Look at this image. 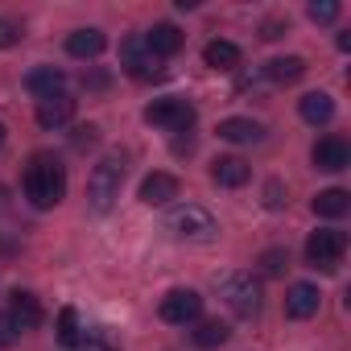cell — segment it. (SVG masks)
Segmentation results:
<instances>
[{
    "label": "cell",
    "instance_id": "obj_1",
    "mask_svg": "<svg viewBox=\"0 0 351 351\" xmlns=\"http://www.w3.org/2000/svg\"><path fill=\"white\" fill-rule=\"evenodd\" d=\"M21 186H25V199H29L38 211H50V207H58L62 195H66V169H62L58 157H50V153H34L29 165H25Z\"/></svg>",
    "mask_w": 351,
    "mask_h": 351
},
{
    "label": "cell",
    "instance_id": "obj_2",
    "mask_svg": "<svg viewBox=\"0 0 351 351\" xmlns=\"http://www.w3.org/2000/svg\"><path fill=\"white\" fill-rule=\"evenodd\" d=\"M120 186H124V157L120 153H108L87 178V203L91 211H112V203L120 199Z\"/></svg>",
    "mask_w": 351,
    "mask_h": 351
},
{
    "label": "cell",
    "instance_id": "obj_3",
    "mask_svg": "<svg viewBox=\"0 0 351 351\" xmlns=\"http://www.w3.org/2000/svg\"><path fill=\"white\" fill-rule=\"evenodd\" d=\"M165 232L178 236V240H211L219 228H215V215L199 203H178L169 215H165Z\"/></svg>",
    "mask_w": 351,
    "mask_h": 351
},
{
    "label": "cell",
    "instance_id": "obj_4",
    "mask_svg": "<svg viewBox=\"0 0 351 351\" xmlns=\"http://www.w3.org/2000/svg\"><path fill=\"white\" fill-rule=\"evenodd\" d=\"M215 289H219V298L232 306V314H240V318L261 314V285L252 281V273H223V277L215 281Z\"/></svg>",
    "mask_w": 351,
    "mask_h": 351
},
{
    "label": "cell",
    "instance_id": "obj_5",
    "mask_svg": "<svg viewBox=\"0 0 351 351\" xmlns=\"http://www.w3.org/2000/svg\"><path fill=\"white\" fill-rule=\"evenodd\" d=\"M343 252H347V236L335 232V228H322V232H310L306 240V261L322 273H335L343 265Z\"/></svg>",
    "mask_w": 351,
    "mask_h": 351
},
{
    "label": "cell",
    "instance_id": "obj_6",
    "mask_svg": "<svg viewBox=\"0 0 351 351\" xmlns=\"http://www.w3.org/2000/svg\"><path fill=\"white\" fill-rule=\"evenodd\" d=\"M145 120L157 124V128H169V132H186L195 124V108L178 95H165V99H153L145 108Z\"/></svg>",
    "mask_w": 351,
    "mask_h": 351
},
{
    "label": "cell",
    "instance_id": "obj_7",
    "mask_svg": "<svg viewBox=\"0 0 351 351\" xmlns=\"http://www.w3.org/2000/svg\"><path fill=\"white\" fill-rule=\"evenodd\" d=\"M203 314V298L195 289H169L161 298V318L173 322V326H186V322H199Z\"/></svg>",
    "mask_w": 351,
    "mask_h": 351
},
{
    "label": "cell",
    "instance_id": "obj_8",
    "mask_svg": "<svg viewBox=\"0 0 351 351\" xmlns=\"http://www.w3.org/2000/svg\"><path fill=\"white\" fill-rule=\"evenodd\" d=\"M314 165L318 169H326V173H339V169H347L351 165V145L343 141V136H322L318 145H314Z\"/></svg>",
    "mask_w": 351,
    "mask_h": 351
},
{
    "label": "cell",
    "instance_id": "obj_9",
    "mask_svg": "<svg viewBox=\"0 0 351 351\" xmlns=\"http://www.w3.org/2000/svg\"><path fill=\"white\" fill-rule=\"evenodd\" d=\"M318 306H322V293H318V285H310V281H298V285H289V293H285V314L289 318H314L318 314Z\"/></svg>",
    "mask_w": 351,
    "mask_h": 351
},
{
    "label": "cell",
    "instance_id": "obj_10",
    "mask_svg": "<svg viewBox=\"0 0 351 351\" xmlns=\"http://www.w3.org/2000/svg\"><path fill=\"white\" fill-rule=\"evenodd\" d=\"M9 318L17 330H34V326H42V302L29 289H13L9 293Z\"/></svg>",
    "mask_w": 351,
    "mask_h": 351
},
{
    "label": "cell",
    "instance_id": "obj_11",
    "mask_svg": "<svg viewBox=\"0 0 351 351\" xmlns=\"http://www.w3.org/2000/svg\"><path fill=\"white\" fill-rule=\"evenodd\" d=\"M169 199H178V178L173 173H149V178L141 182V203L145 207H165Z\"/></svg>",
    "mask_w": 351,
    "mask_h": 351
},
{
    "label": "cell",
    "instance_id": "obj_12",
    "mask_svg": "<svg viewBox=\"0 0 351 351\" xmlns=\"http://www.w3.org/2000/svg\"><path fill=\"white\" fill-rule=\"evenodd\" d=\"M62 87H66V75H62L58 66H34V71L25 75V91H29V95H38V99L62 95Z\"/></svg>",
    "mask_w": 351,
    "mask_h": 351
},
{
    "label": "cell",
    "instance_id": "obj_13",
    "mask_svg": "<svg viewBox=\"0 0 351 351\" xmlns=\"http://www.w3.org/2000/svg\"><path fill=\"white\" fill-rule=\"evenodd\" d=\"M211 178H215L219 186L236 191V186H244V182L252 178V165H248L244 157H215V161H211Z\"/></svg>",
    "mask_w": 351,
    "mask_h": 351
},
{
    "label": "cell",
    "instance_id": "obj_14",
    "mask_svg": "<svg viewBox=\"0 0 351 351\" xmlns=\"http://www.w3.org/2000/svg\"><path fill=\"white\" fill-rule=\"evenodd\" d=\"M182 42H186V38H182V29H178V25H169V21H165V25H153V29L145 34V46H149V54H153V58H169V54H178V50H182Z\"/></svg>",
    "mask_w": 351,
    "mask_h": 351
},
{
    "label": "cell",
    "instance_id": "obj_15",
    "mask_svg": "<svg viewBox=\"0 0 351 351\" xmlns=\"http://www.w3.org/2000/svg\"><path fill=\"white\" fill-rule=\"evenodd\" d=\"M71 116H75V99L66 91L62 95H50V99H38V124L42 128H62Z\"/></svg>",
    "mask_w": 351,
    "mask_h": 351
},
{
    "label": "cell",
    "instance_id": "obj_16",
    "mask_svg": "<svg viewBox=\"0 0 351 351\" xmlns=\"http://www.w3.org/2000/svg\"><path fill=\"white\" fill-rule=\"evenodd\" d=\"M104 50H108V38L99 29H75L66 38V54L71 58H99Z\"/></svg>",
    "mask_w": 351,
    "mask_h": 351
},
{
    "label": "cell",
    "instance_id": "obj_17",
    "mask_svg": "<svg viewBox=\"0 0 351 351\" xmlns=\"http://www.w3.org/2000/svg\"><path fill=\"white\" fill-rule=\"evenodd\" d=\"M219 136L232 141V145H256V141H265V124L244 120V116H232V120L219 124Z\"/></svg>",
    "mask_w": 351,
    "mask_h": 351
},
{
    "label": "cell",
    "instance_id": "obj_18",
    "mask_svg": "<svg viewBox=\"0 0 351 351\" xmlns=\"http://www.w3.org/2000/svg\"><path fill=\"white\" fill-rule=\"evenodd\" d=\"M203 62H207L211 71H236V66H240V46H236V42H223V38H215V42H207Z\"/></svg>",
    "mask_w": 351,
    "mask_h": 351
},
{
    "label": "cell",
    "instance_id": "obj_19",
    "mask_svg": "<svg viewBox=\"0 0 351 351\" xmlns=\"http://www.w3.org/2000/svg\"><path fill=\"white\" fill-rule=\"evenodd\" d=\"M298 112H302L306 124H326V120L335 116V99H330L326 91H310V95L298 99Z\"/></svg>",
    "mask_w": 351,
    "mask_h": 351
},
{
    "label": "cell",
    "instance_id": "obj_20",
    "mask_svg": "<svg viewBox=\"0 0 351 351\" xmlns=\"http://www.w3.org/2000/svg\"><path fill=\"white\" fill-rule=\"evenodd\" d=\"M306 75V58H298V54H289V58H273V62H265V79H273V83H298Z\"/></svg>",
    "mask_w": 351,
    "mask_h": 351
},
{
    "label": "cell",
    "instance_id": "obj_21",
    "mask_svg": "<svg viewBox=\"0 0 351 351\" xmlns=\"http://www.w3.org/2000/svg\"><path fill=\"white\" fill-rule=\"evenodd\" d=\"M228 335H232V326H228V322H219V318H207V322H199V326L191 330L195 347H203V351L223 347V343H228Z\"/></svg>",
    "mask_w": 351,
    "mask_h": 351
},
{
    "label": "cell",
    "instance_id": "obj_22",
    "mask_svg": "<svg viewBox=\"0 0 351 351\" xmlns=\"http://www.w3.org/2000/svg\"><path fill=\"white\" fill-rule=\"evenodd\" d=\"M347 207H351V195L339 186L314 195V215H322V219H339V215H347Z\"/></svg>",
    "mask_w": 351,
    "mask_h": 351
},
{
    "label": "cell",
    "instance_id": "obj_23",
    "mask_svg": "<svg viewBox=\"0 0 351 351\" xmlns=\"http://www.w3.org/2000/svg\"><path fill=\"white\" fill-rule=\"evenodd\" d=\"M58 343L62 347H79L83 343V326H79V310L75 306H62V314H58Z\"/></svg>",
    "mask_w": 351,
    "mask_h": 351
},
{
    "label": "cell",
    "instance_id": "obj_24",
    "mask_svg": "<svg viewBox=\"0 0 351 351\" xmlns=\"http://www.w3.org/2000/svg\"><path fill=\"white\" fill-rule=\"evenodd\" d=\"M124 71H128L132 79H141V83H145V79H161V75H165V71H161V58H153V54H145V58L128 62Z\"/></svg>",
    "mask_w": 351,
    "mask_h": 351
},
{
    "label": "cell",
    "instance_id": "obj_25",
    "mask_svg": "<svg viewBox=\"0 0 351 351\" xmlns=\"http://www.w3.org/2000/svg\"><path fill=\"white\" fill-rule=\"evenodd\" d=\"M306 13H310V21H318V25H330L343 9H339V0H314Z\"/></svg>",
    "mask_w": 351,
    "mask_h": 351
},
{
    "label": "cell",
    "instance_id": "obj_26",
    "mask_svg": "<svg viewBox=\"0 0 351 351\" xmlns=\"http://www.w3.org/2000/svg\"><path fill=\"white\" fill-rule=\"evenodd\" d=\"M285 265H289V252H285V248H269V252L261 256L265 277H281V273H285Z\"/></svg>",
    "mask_w": 351,
    "mask_h": 351
},
{
    "label": "cell",
    "instance_id": "obj_27",
    "mask_svg": "<svg viewBox=\"0 0 351 351\" xmlns=\"http://www.w3.org/2000/svg\"><path fill=\"white\" fill-rule=\"evenodd\" d=\"M79 347H83V351H120V343H116L108 330H91V335H87Z\"/></svg>",
    "mask_w": 351,
    "mask_h": 351
},
{
    "label": "cell",
    "instance_id": "obj_28",
    "mask_svg": "<svg viewBox=\"0 0 351 351\" xmlns=\"http://www.w3.org/2000/svg\"><path fill=\"white\" fill-rule=\"evenodd\" d=\"M17 42H21V25L9 21V17H0V50H9V46H17Z\"/></svg>",
    "mask_w": 351,
    "mask_h": 351
},
{
    "label": "cell",
    "instance_id": "obj_29",
    "mask_svg": "<svg viewBox=\"0 0 351 351\" xmlns=\"http://www.w3.org/2000/svg\"><path fill=\"white\" fill-rule=\"evenodd\" d=\"M265 207H269V211H281V207H285V191H281V182H269V186H265Z\"/></svg>",
    "mask_w": 351,
    "mask_h": 351
},
{
    "label": "cell",
    "instance_id": "obj_30",
    "mask_svg": "<svg viewBox=\"0 0 351 351\" xmlns=\"http://www.w3.org/2000/svg\"><path fill=\"white\" fill-rule=\"evenodd\" d=\"M13 339H17L13 318H9V314H0V347H13Z\"/></svg>",
    "mask_w": 351,
    "mask_h": 351
},
{
    "label": "cell",
    "instance_id": "obj_31",
    "mask_svg": "<svg viewBox=\"0 0 351 351\" xmlns=\"http://www.w3.org/2000/svg\"><path fill=\"white\" fill-rule=\"evenodd\" d=\"M285 29H289V21H265V34H261V38H265V42H277Z\"/></svg>",
    "mask_w": 351,
    "mask_h": 351
},
{
    "label": "cell",
    "instance_id": "obj_32",
    "mask_svg": "<svg viewBox=\"0 0 351 351\" xmlns=\"http://www.w3.org/2000/svg\"><path fill=\"white\" fill-rule=\"evenodd\" d=\"M91 141H95V128H91V124H87V128H79V132H75V145H91Z\"/></svg>",
    "mask_w": 351,
    "mask_h": 351
},
{
    "label": "cell",
    "instance_id": "obj_33",
    "mask_svg": "<svg viewBox=\"0 0 351 351\" xmlns=\"http://www.w3.org/2000/svg\"><path fill=\"white\" fill-rule=\"evenodd\" d=\"M5 136H9V128H5V124H0V145H5Z\"/></svg>",
    "mask_w": 351,
    "mask_h": 351
}]
</instances>
